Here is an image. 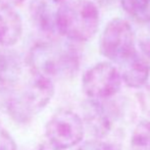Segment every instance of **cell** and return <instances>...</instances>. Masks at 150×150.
Masks as SVG:
<instances>
[{
  "mask_svg": "<svg viewBox=\"0 0 150 150\" xmlns=\"http://www.w3.org/2000/svg\"><path fill=\"white\" fill-rule=\"evenodd\" d=\"M133 150H150V120L140 122L135 128L131 138Z\"/></svg>",
  "mask_w": 150,
  "mask_h": 150,
  "instance_id": "obj_12",
  "label": "cell"
},
{
  "mask_svg": "<svg viewBox=\"0 0 150 150\" xmlns=\"http://www.w3.org/2000/svg\"><path fill=\"white\" fill-rule=\"evenodd\" d=\"M50 0H34L30 6L31 18L34 26L48 40H55L59 35L56 25V10Z\"/></svg>",
  "mask_w": 150,
  "mask_h": 150,
  "instance_id": "obj_7",
  "label": "cell"
},
{
  "mask_svg": "<svg viewBox=\"0 0 150 150\" xmlns=\"http://www.w3.org/2000/svg\"><path fill=\"white\" fill-rule=\"evenodd\" d=\"M99 10L91 0H65L56 10L58 34L73 42H87L99 28Z\"/></svg>",
  "mask_w": 150,
  "mask_h": 150,
  "instance_id": "obj_2",
  "label": "cell"
},
{
  "mask_svg": "<svg viewBox=\"0 0 150 150\" xmlns=\"http://www.w3.org/2000/svg\"><path fill=\"white\" fill-rule=\"evenodd\" d=\"M110 1L111 0H97V2L100 4H105V3H107V2H110Z\"/></svg>",
  "mask_w": 150,
  "mask_h": 150,
  "instance_id": "obj_18",
  "label": "cell"
},
{
  "mask_svg": "<svg viewBox=\"0 0 150 150\" xmlns=\"http://www.w3.org/2000/svg\"><path fill=\"white\" fill-rule=\"evenodd\" d=\"M122 81L130 88H141L146 85L150 76V63L144 54L136 51L122 63Z\"/></svg>",
  "mask_w": 150,
  "mask_h": 150,
  "instance_id": "obj_8",
  "label": "cell"
},
{
  "mask_svg": "<svg viewBox=\"0 0 150 150\" xmlns=\"http://www.w3.org/2000/svg\"><path fill=\"white\" fill-rule=\"evenodd\" d=\"M53 94V80L32 75L26 87L8 98L7 110L12 119L26 122L48 104Z\"/></svg>",
  "mask_w": 150,
  "mask_h": 150,
  "instance_id": "obj_3",
  "label": "cell"
},
{
  "mask_svg": "<svg viewBox=\"0 0 150 150\" xmlns=\"http://www.w3.org/2000/svg\"><path fill=\"white\" fill-rule=\"evenodd\" d=\"M0 150H18L16 142L1 124H0Z\"/></svg>",
  "mask_w": 150,
  "mask_h": 150,
  "instance_id": "obj_15",
  "label": "cell"
},
{
  "mask_svg": "<svg viewBox=\"0 0 150 150\" xmlns=\"http://www.w3.org/2000/svg\"><path fill=\"white\" fill-rule=\"evenodd\" d=\"M23 34L22 18L10 6L0 4V46L11 47Z\"/></svg>",
  "mask_w": 150,
  "mask_h": 150,
  "instance_id": "obj_9",
  "label": "cell"
},
{
  "mask_svg": "<svg viewBox=\"0 0 150 150\" xmlns=\"http://www.w3.org/2000/svg\"><path fill=\"white\" fill-rule=\"evenodd\" d=\"M33 150H59V149H57L56 147H54L53 145L50 144L49 142H47V143H43V144L38 145V146Z\"/></svg>",
  "mask_w": 150,
  "mask_h": 150,
  "instance_id": "obj_17",
  "label": "cell"
},
{
  "mask_svg": "<svg viewBox=\"0 0 150 150\" xmlns=\"http://www.w3.org/2000/svg\"><path fill=\"white\" fill-rule=\"evenodd\" d=\"M79 53L73 46H59L54 40L37 43L28 54L32 75L54 80L73 75L79 67Z\"/></svg>",
  "mask_w": 150,
  "mask_h": 150,
  "instance_id": "obj_1",
  "label": "cell"
},
{
  "mask_svg": "<svg viewBox=\"0 0 150 150\" xmlns=\"http://www.w3.org/2000/svg\"><path fill=\"white\" fill-rule=\"evenodd\" d=\"M48 142L57 149L76 146L84 137V124L76 112L67 109L59 110L46 125Z\"/></svg>",
  "mask_w": 150,
  "mask_h": 150,
  "instance_id": "obj_6",
  "label": "cell"
},
{
  "mask_svg": "<svg viewBox=\"0 0 150 150\" xmlns=\"http://www.w3.org/2000/svg\"><path fill=\"white\" fill-rule=\"evenodd\" d=\"M122 9L139 23L150 20V0H120Z\"/></svg>",
  "mask_w": 150,
  "mask_h": 150,
  "instance_id": "obj_11",
  "label": "cell"
},
{
  "mask_svg": "<svg viewBox=\"0 0 150 150\" xmlns=\"http://www.w3.org/2000/svg\"><path fill=\"white\" fill-rule=\"evenodd\" d=\"M26 0H0V4L6 6H10V7H14L16 5H20Z\"/></svg>",
  "mask_w": 150,
  "mask_h": 150,
  "instance_id": "obj_16",
  "label": "cell"
},
{
  "mask_svg": "<svg viewBox=\"0 0 150 150\" xmlns=\"http://www.w3.org/2000/svg\"><path fill=\"white\" fill-rule=\"evenodd\" d=\"M78 150H119V148L106 141L90 140L82 144Z\"/></svg>",
  "mask_w": 150,
  "mask_h": 150,
  "instance_id": "obj_14",
  "label": "cell"
},
{
  "mask_svg": "<svg viewBox=\"0 0 150 150\" xmlns=\"http://www.w3.org/2000/svg\"><path fill=\"white\" fill-rule=\"evenodd\" d=\"M143 27L140 30L138 42L142 53L150 59V20L142 23Z\"/></svg>",
  "mask_w": 150,
  "mask_h": 150,
  "instance_id": "obj_13",
  "label": "cell"
},
{
  "mask_svg": "<svg viewBox=\"0 0 150 150\" xmlns=\"http://www.w3.org/2000/svg\"><path fill=\"white\" fill-rule=\"evenodd\" d=\"M23 73L21 57L13 50L3 47L0 50V87L11 90L18 85Z\"/></svg>",
  "mask_w": 150,
  "mask_h": 150,
  "instance_id": "obj_10",
  "label": "cell"
},
{
  "mask_svg": "<svg viewBox=\"0 0 150 150\" xmlns=\"http://www.w3.org/2000/svg\"><path fill=\"white\" fill-rule=\"evenodd\" d=\"M136 36L132 26L122 18H115L105 26L99 40V49L104 57L122 64L136 50Z\"/></svg>",
  "mask_w": 150,
  "mask_h": 150,
  "instance_id": "obj_4",
  "label": "cell"
},
{
  "mask_svg": "<svg viewBox=\"0 0 150 150\" xmlns=\"http://www.w3.org/2000/svg\"><path fill=\"white\" fill-rule=\"evenodd\" d=\"M53 2H55V3H61V2L65 1V0H52Z\"/></svg>",
  "mask_w": 150,
  "mask_h": 150,
  "instance_id": "obj_19",
  "label": "cell"
},
{
  "mask_svg": "<svg viewBox=\"0 0 150 150\" xmlns=\"http://www.w3.org/2000/svg\"><path fill=\"white\" fill-rule=\"evenodd\" d=\"M122 82L117 67L109 62H99L84 74L82 87L90 100L102 101L117 94Z\"/></svg>",
  "mask_w": 150,
  "mask_h": 150,
  "instance_id": "obj_5",
  "label": "cell"
}]
</instances>
